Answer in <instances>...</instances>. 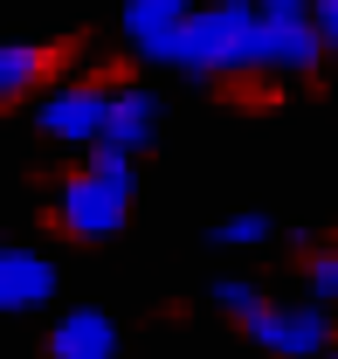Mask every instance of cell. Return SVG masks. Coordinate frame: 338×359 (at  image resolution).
<instances>
[{
    "mask_svg": "<svg viewBox=\"0 0 338 359\" xmlns=\"http://www.w3.org/2000/svg\"><path fill=\"white\" fill-rule=\"evenodd\" d=\"M255 42H262V7H255V0H208V7H194V21L180 28V69H187V76L255 69Z\"/></svg>",
    "mask_w": 338,
    "mask_h": 359,
    "instance_id": "1",
    "label": "cell"
},
{
    "mask_svg": "<svg viewBox=\"0 0 338 359\" xmlns=\"http://www.w3.org/2000/svg\"><path fill=\"white\" fill-rule=\"evenodd\" d=\"M131 215V187H118V180L104 173H69L62 180V194H55V222H62V235H76V242H104V235H118Z\"/></svg>",
    "mask_w": 338,
    "mask_h": 359,
    "instance_id": "2",
    "label": "cell"
},
{
    "mask_svg": "<svg viewBox=\"0 0 338 359\" xmlns=\"http://www.w3.org/2000/svg\"><path fill=\"white\" fill-rule=\"evenodd\" d=\"M104 118H111V90H97V83H62V90H48L42 111H35L42 138H55V145H97Z\"/></svg>",
    "mask_w": 338,
    "mask_h": 359,
    "instance_id": "3",
    "label": "cell"
},
{
    "mask_svg": "<svg viewBox=\"0 0 338 359\" xmlns=\"http://www.w3.org/2000/svg\"><path fill=\"white\" fill-rule=\"evenodd\" d=\"M249 339H255V346H269L276 359H325L332 325H325L318 304H269V311L249 325Z\"/></svg>",
    "mask_w": 338,
    "mask_h": 359,
    "instance_id": "4",
    "label": "cell"
},
{
    "mask_svg": "<svg viewBox=\"0 0 338 359\" xmlns=\"http://www.w3.org/2000/svg\"><path fill=\"white\" fill-rule=\"evenodd\" d=\"M118 21L145 62H180V28L194 21V0H125Z\"/></svg>",
    "mask_w": 338,
    "mask_h": 359,
    "instance_id": "5",
    "label": "cell"
},
{
    "mask_svg": "<svg viewBox=\"0 0 338 359\" xmlns=\"http://www.w3.org/2000/svg\"><path fill=\"white\" fill-rule=\"evenodd\" d=\"M325 55H332V48H325V28H318L311 14H297V21H262V42H255V69L311 76V69H318Z\"/></svg>",
    "mask_w": 338,
    "mask_h": 359,
    "instance_id": "6",
    "label": "cell"
},
{
    "mask_svg": "<svg viewBox=\"0 0 338 359\" xmlns=\"http://www.w3.org/2000/svg\"><path fill=\"white\" fill-rule=\"evenodd\" d=\"M42 353L48 359H118V325H111V311H97V304H76V311L55 318Z\"/></svg>",
    "mask_w": 338,
    "mask_h": 359,
    "instance_id": "7",
    "label": "cell"
},
{
    "mask_svg": "<svg viewBox=\"0 0 338 359\" xmlns=\"http://www.w3.org/2000/svg\"><path fill=\"white\" fill-rule=\"evenodd\" d=\"M42 297H55V263L35 249H7L0 256V304L7 311H35Z\"/></svg>",
    "mask_w": 338,
    "mask_h": 359,
    "instance_id": "8",
    "label": "cell"
},
{
    "mask_svg": "<svg viewBox=\"0 0 338 359\" xmlns=\"http://www.w3.org/2000/svg\"><path fill=\"white\" fill-rule=\"evenodd\" d=\"M104 138H111V145H125V152H145V145L159 138V97H152V90H111Z\"/></svg>",
    "mask_w": 338,
    "mask_h": 359,
    "instance_id": "9",
    "label": "cell"
},
{
    "mask_svg": "<svg viewBox=\"0 0 338 359\" xmlns=\"http://www.w3.org/2000/svg\"><path fill=\"white\" fill-rule=\"evenodd\" d=\"M48 76H55V48H42V42L0 48V97H28V90L48 83Z\"/></svg>",
    "mask_w": 338,
    "mask_h": 359,
    "instance_id": "10",
    "label": "cell"
},
{
    "mask_svg": "<svg viewBox=\"0 0 338 359\" xmlns=\"http://www.w3.org/2000/svg\"><path fill=\"white\" fill-rule=\"evenodd\" d=\"M214 304L228 318H242V325H255V318L269 311V297L255 290V283H242V276H228V283H214Z\"/></svg>",
    "mask_w": 338,
    "mask_h": 359,
    "instance_id": "11",
    "label": "cell"
},
{
    "mask_svg": "<svg viewBox=\"0 0 338 359\" xmlns=\"http://www.w3.org/2000/svg\"><path fill=\"white\" fill-rule=\"evenodd\" d=\"M90 173L118 180V187H138V180H131V152H125V145H111V138H97V145H90Z\"/></svg>",
    "mask_w": 338,
    "mask_h": 359,
    "instance_id": "12",
    "label": "cell"
},
{
    "mask_svg": "<svg viewBox=\"0 0 338 359\" xmlns=\"http://www.w3.org/2000/svg\"><path fill=\"white\" fill-rule=\"evenodd\" d=\"M262 235H276L269 215H228V222L214 228V242H235V249H249V242H262Z\"/></svg>",
    "mask_w": 338,
    "mask_h": 359,
    "instance_id": "13",
    "label": "cell"
},
{
    "mask_svg": "<svg viewBox=\"0 0 338 359\" xmlns=\"http://www.w3.org/2000/svg\"><path fill=\"white\" fill-rule=\"evenodd\" d=\"M311 290L318 297H338V249L332 256H311Z\"/></svg>",
    "mask_w": 338,
    "mask_h": 359,
    "instance_id": "14",
    "label": "cell"
},
{
    "mask_svg": "<svg viewBox=\"0 0 338 359\" xmlns=\"http://www.w3.org/2000/svg\"><path fill=\"white\" fill-rule=\"evenodd\" d=\"M311 21L325 28V48L338 55V0H311Z\"/></svg>",
    "mask_w": 338,
    "mask_h": 359,
    "instance_id": "15",
    "label": "cell"
},
{
    "mask_svg": "<svg viewBox=\"0 0 338 359\" xmlns=\"http://www.w3.org/2000/svg\"><path fill=\"white\" fill-rule=\"evenodd\" d=\"M262 7V21H297V14H311V0H255Z\"/></svg>",
    "mask_w": 338,
    "mask_h": 359,
    "instance_id": "16",
    "label": "cell"
},
{
    "mask_svg": "<svg viewBox=\"0 0 338 359\" xmlns=\"http://www.w3.org/2000/svg\"><path fill=\"white\" fill-rule=\"evenodd\" d=\"M325 359H338V353H325Z\"/></svg>",
    "mask_w": 338,
    "mask_h": 359,
    "instance_id": "17",
    "label": "cell"
}]
</instances>
